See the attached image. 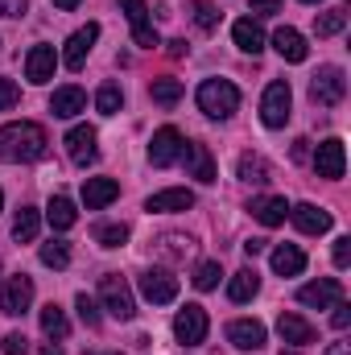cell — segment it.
<instances>
[{
    "label": "cell",
    "mask_w": 351,
    "mask_h": 355,
    "mask_svg": "<svg viewBox=\"0 0 351 355\" xmlns=\"http://www.w3.org/2000/svg\"><path fill=\"white\" fill-rule=\"evenodd\" d=\"M46 149H50V137H46V128L33 124V120L4 124V128H0V162H12V166L42 162Z\"/></svg>",
    "instance_id": "6da1fadb"
},
{
    "label": "cell",
    "mask_w": 351,
    "mask_h": 355,
    "mask_svg": "<svg viewBox=\"0 0 351 355\" xmlns=\"http://www.w3.org/2000/svg\"><path fill=\"white\" fill-rule=\"evenodd\" d=\"M240 107V87L232 79H207L198 87V112L211 116V120H228L232 112Z\"/></svg>",
    "instance_id": "7a4b0ae2"
},
{
    "label": "cell",
    "mask_w": 351,
    "mask_h": 355,
    "mask_svg": "<svg viewBox=\"0 0 351 355\" xmlns=\"http://www.w3.org/2000/svg\"><path fill=\"white\" fill-rule=\"evenodd\" d=\"M99 297H103V310H108L116 322H132L137 302H132V289H128V281H124L120 272L99 277Z\"/></svg>",
    "instance_id": "3957f363"
},
{
    "label": "cell",
    "mask_w": 351,
    "mask_h": 355,
    "mask_svg": "<svg viewBox=\"0 0 351 355\" xmlns=\"http://www.w3.org/2000/svg\"><path fill=\"white\" fill-rule=\"evenodd\" d=\"M343 95H348V75L339 67H323L310 79V99L318 107H335V103H343Z\"/></svg>",
    "instance_id": "277c9868"
},
{
    "label": "cell",
    "mask_w": 351,
    "mask_h": 355,
    "mask_svg": "<svg viewBox=\"0 0 351 355\" xmlns=\"http://www.w3.org/2000/svg\"><path fill=\"white\" fill-rule=\"evenodd\" d=\"M289 103H293V91L285 79H277V83H268L264 87V99H261V120L268 128H285V120H289Z\"/></svg>",
    "instance_id": "5b68a950"
},
{
    "label": "cell",
    "mask_w": 351,
    "mask_h": 355,
    "mask_svg": "<svg viewBox=\"0 0 351 355\" xmlns=\"http://www.w3.org/2000/svg\"><path fill=\"white\" fill-rule=\"evenodd\" d=\"M207 310L203 306H182L174 318V339L178 343H186V347H198L203 339H207Z\"/></svg>",
    "instance_id": "8992f818"
},
{
    "label": "cell",
    "mask_w": 351,
    "mask_h": 355,
    "mask_svg": "<svg viewBox=\"0 0 351 355\" xmlns=\"http://www.w3.org/2000/svg\"><path fill=\"white\" fill-rule=\"evenodd\" d=\"M29 302H33V277L17 272V277H8V281L0 285V310H4L8 318L25 314V310H29Z\"/></svg>",
    "instance_id": "52a82bcc"
},
{
    "label": "cell",
    "mask_w": 351,
    "mask_h": 355,
    "mask_svg": "<svg viewBox=\"0 0 351 355\" xmlns=\"http://www.w3.org/2000/svg\"><path fill=\"white\" fill-rule=\"evenodd\" d=\"M120 8H124V17H128V25H132V42H137L141 50L162 46L157 29L149 25V4H145V0H120Z\"/></svg>",
    "instance_id": "ba28073f"
},
{
    "label": "cell",
    "mask_w": 351,
    "mask_h": 355,
    "mask_svg": "<svg viewBox=\"0 0 351 355\" xmlns=\"http://www.w3.org/2000/svg\"><path fill=\"white\" fill-rule=\"evenodd\" d=\"M298 302H302V306H314V310H331L335 302H343V281H339V277L310 281V285L298 289Z\"/></svg>",
    "instance_id": "9c48e42d"
},
{
    "label": "cell",
    "mask_w": 351,
    "mask_h": 355,
    "mask_svg": "<svg viewBox=\"0 0 351 355\" xmlns=\"http://www.w3.org/2000/svg\"><path fill=\"white\" fill-rule=\"evenodd\" d=\"M182 132H178L174 124H166V128H157L153 132V141H149V162L157 166V170H166V166H174L178 157H182Z\"/></svg>",
    "instance_id": "30bf717a"
},
{
    "label": "cell",
    "mask_w": 351,
    "mask_h": 355,
    "mask_svg": "<svg viewBox=\"0 0 351 355\" xmlns=\"http://www.w3.org/2000/svg\"><path fill=\"white\" fill-rule=\"evenodd\" d=\"M67 153H71L75 166H91V162L99 157V132H95L91 124H75V128L67 132Z\"/></svg>",
    "instance_id": "8fae6325"
},
{
    "label": "cell",
    "mask_w": 351,
    "mask_h": 355,
    "mask_svg": "<svg viewBox=\"0 0 351 355\" xmlns=\"http://www.w3.org/2000/svg\"><path fill=\"white\" fill-rule=\"evenodd\" d=\"M95 37H99V25L87 21L83 29H75L71 37H67V50H62V62H67V71H83V62H87L91 46H95Z\"/></svg>",
    "instance_id": "7c38bea8"
},
{
    "label": "cell",
    "mask_w": 351,
    "mask_h": 355,
    "mask_svg": "<svg viewBox=\"0 0 351 355\" xmlns=\"http://www.w3.org/2000/svg\"><path fill=\"white\" fill-rule=\"evenodd\" d=\"M141 293H145L153 306H166V302L178 297V277L166 272V268H149V272H141Z\"/></svg>",
    "instance_id": "4fadbf2b"
},
{
    "label": "cell",
    "mask_w": 351,
    "mask_h": 355,
    "mask_svg": "<svg viewBox=\"0 0 351 355\" xmlns=\"http://www.w3.org/2000/svg\"><path fill=\"white\" fill-rule=\"evenodd\" d=\"M314 170H318V178H343V170H348V153H343V141L339 137H331V141H323L318 145V153H314Z\"/></svg>",
    "instance_id": "5bb4252c"
},
{
    "label": "cell",
    "mask_w": 351,
    "mask_h": 355,
    "mask_svg": "<svg viewBox=\"0 0 351 355\" xmlns=\"http://www.w3.org/2000/svg\"><path fill=\"white\" fill-rule=\"evenodd\" d=\"M54 67H58L54 46H33V50L25 54V79H29V83H50V79H54Z\"/></svg>",
    "instance_id": "9a60e30c"
},
{
    "label": "cell",
    "mask_w": 351,
    "mask_h": 355,
    "mask_svg": "<svg viewBox=\"0 0 351 355\" xmlns=\"http://www.w3.org/2000/svg\"><path fill=\"white\" fill-rule=\"evenodd\" d=\"M289 219H293L298 232H306V236H323V232H331V211H323V207H314V202H298V207H289Z\"/></svg>",
    "instance_id": "2e32d148"
},
{
    "label": "cell",
    "mask_w": 351,
    "mask_h": 355,
    "mask_svg": "<svg viewBox=\"0 0 351 355\" xmlns=\"http://www.w3.org/2000/svg\"><path fill=\"white\" fill-rule=\"evenodd\" d=\"M248 211H252V219L264 223V227H281L285 215H289V202H285L281 194H261V198L248 202Z\"/></svg>",
    "instance_id": "e0dca14e"
},
{
    "label": "cell",
    "mask_w": 351,
    "mask_h": 355,
    "mask_svg": "<svg viewBox=\"0 0 351 355\" xmlns=\"http://www.w3.org/2000/svg\"><path fill=\"white\" fill-rule=\"evenodd\" d=\"M120 198V182L116 178H87L83 182V202H87V211H103L108 202H116Z\"/></svg>",
    "instance_id": "ac0fdd59"
},
{
    "label": "cell",
    "mask_w": 351,
    "mask_h": 355,
    "mask_svg": "<svg viewBox=\"0 0 351 355\" xmlns=\"http://www.w3.org/2000/svg\"><path fill=\"white\" fill-rule=\"evenodd\" d=\"M194 207V194L190 190H162V194H149L145 198V211H153V215H174V211H190Z\"/></svg>",
    "instance_id": "d6986e66"
},
{
    "label": "cell",
    "mask_w": 351,
    "mask_h": 355,
    "mask_svg": "<svg viewBox=\"0 0 351 355\" xmlns=\"http://www.w3.org/2000/svg\"><path fill=\"white\" fill-rule=\"evenodd\" d=\"M228 339H232L240 352H261L264 347V327L257 318H236V322L228 327Z\"/></svg>",
    "instance_id": "ffe728a7"
},
{
    "label": "cell",
    "mask_w": 351,
    "mask_h": 355,
    "mask_svg": "<svg viewBox=\"0 0 351 355\" xmlns=\"http://www.w3.org/2000/svg\"><path fill=\"white\" fill-rule=\"evenodd\" d=\"M277 331H281V339L289 343V347H310L318 335H314V327L302 318V314H281L277 318Z\"/></svg>",
    "instance_id": "44dd1931"
},
{
    "label": "cell",
    "mask_w": 351,
    "mask_h": 355,
    "mask_svg": "<svg viewBox=\"0 0 351 355\" xmlns=\"http://www.w3.org/2000/svg\"><path fill=\"white\" fill-rule=\"evenodd\" d=\"M182 157H186L190 178H198V182H215V157H211V149H207V145L190 141V145H182Z\"/></svg>",
    "instance_id": "7402d4cb"
},
{
    "label": "cell",
    "mask_w": 351,
    "mask_h": 355,
    "mask_svg": "<svg viewBox=\"0 0 351 355\" xmlns=\"http://www.w3.org/2000/svg\"><path fill=\"white\" fill-rule=\"evenodd\" d=\"M232 37H236V46L244 50V54H261L264 50V29L257 25V17H240L236 25H232Z\"/></svg>",
    "instance_id": "603a6c76"
},
{
    "label": "cell",
    "mask_w": 351,
    "mask_h": 355,
    "mask_svg": "<svg viewBox=\"0 0 351 355\" xmlns=\"http://www.w3.org/2000/svg\"><path fill=\"white\" fill-rule=\"evenodd\" d=\"M273 46H277V54L285 58V62H306V54H310V46H306V37L298 33V29H277L273 33Z\"/></svg>",
    "instance_id": "cb8c5ba5"
},
{
    "label": "cell",
    "mask_w": 351,
    "mask_h": 355,
    "mask_svg": "<svg viewBox=\"0 0 351 355\" xmlns=\"http://www.w3.org/2000/svg\"><path fill=\"white\" fill-rule=\"evenodd\" d=\"M83 107H87V95H83V87H58L54 95H50V112H54V116H62V120L79 116Z\"/></svg>",
    "instance_id": "d4e9b609"
},
{
    "label": "cell",
    "mask_w": 351,
    "mask_h": 355,
    "mask_svg": "<svg viewBox=\"0 0 351 355\" xmlns=\"http://www.w3.org/2000/svg\"><path fill=\"white\" fill-rule=\"evenodd\" d=\"M306 268V252L298 244H277L273 248V272L277 277H298Z\"/></svg>",
    "instance_id": "484cf974"
},
{
    "label": "cell",
    "mask_w": 351,
    "mask_h": 355,
    "mask_svg": "<svg viewBox=\"0 0 351 355\" xmlns=\"http://www.w3.org/2000/svg\"><path fill=\"white\" fill-rule=\"evenodd\" d=\"M261 293V277H257V268H240L232 281H228V297L232 302H252Z\"/></svg>",
    "instance_id": "4316f807"
},
{
    "label": "cell",
    "mask_w": 351,
    "mask_h": 355,
    "mask_svg": "<svg viewBox=\"0 0 351 355\" xmlns=\"http://www.w3.org/2000/svg\"><path fill=\"white\" fill-rule=\"evenodd\" d=\"M46 219H50V227H54V232H67V227H75L79 211H75V202H71V198L54 194V198H50V207H46Z\"/></svg>",
    "instance_id": "83f0119b"
},
{
    "label": "cell",
    "mask_w": 351,
    "mask_h": 355,
    "mask_svg": "<svg viewBox=\"0 0 351 355\" xmlns=\"http://www.w3.org/2000/svg\"><path fill=\"white\" fill-rule=\"evenodd\" d=\"M37 227H42V215L33 207H21L17 219H12V240L17 244H29V240H37Z\"/></svg>",
    "instance_id": "f1b7e54d"
},
{
    "label": "cell",
    "mask_w": 351,
    "mask_h": 355,
    "mask_svg": "<svg viewBox=\"0 0 351 355\" xmlns=\"http://www.w3.org/2000/svg\"><path fill=\"white\" fill-rule=\"evenodd\" d=\"M42 331H46L50 339H67V335H71V322H67V310H62L58 302H50V306L42 310Z\"/></svg>",
    "instance_id": "f546056e"
},
{
    "label": "cell",
    "mask_w": 351,
    "mask_h": 355,
    "mask_svg": "<svg viewBox=\"0 0 351 355\" xmlns=\"http://www.w3.org/2000/svg\"><path fill=\"white\" fill-rule=\"evenodd\" d=\"M343 25H348V8L339 4V8H327V12L314 21V33H318V37H335Z\"/></svg>",
    "instance_id": "4dcf8cb0"
},
{
    "label": "cell",
    "mask_w": 351,
    "mask_h": 355,
    "mask_svg": "<svg viewBox=\"0 0 351 355\" xmlns=\"http://www.w3.org/2000/svg\"><path fill=\"white\" fill-rule=\"evenodd\" d=\"M95 107H99L103 116H116V112L124 107V91L116 87V83H103V87L95 91Z\"/></svg>",
    "instance_id": "1f68e13d"
},
{
    "label": "cell",
    "mask_w": 351,
    "mask_h": 355,
    "mask_svg": "<svg viewBox=\"0 0 351 355\" xmlns=\"http://www.w3.org/2000/svg\"><path fill=\"white\" fill-rule=\"evenodd\" d=\"M95 244L120 248V244H128V227H124V223H99V227H95Z\"/></svg>",
    "instance_id": "d6a6232c"
},
{
    "label": "cell",
    "mask_w": 351,
    "mask_h": 355,
    "mask_svg": "<svg viewBox=\"0 0 351 355\" xmlns=\"http://www.w3.org/2000/svg\"><path fill=\"white\" fill-rule=\"evenodd\" d=\"M240 178H244V182H257V186L268 182V162L257 157V153H244V157H240Z\"/></svg>",
    "instance_id": "836d02e7"
},
{
    "label": "cell",
    "mask_w": 351,
    "mask_h": 355,
    "mask_svg": "<svg viewBox=\"0 0 351 355\" xmlns=\"http://www.w3.org/2000/svg\"><path fill=\"white\" fill-rule=\"evenodd\" d=\"M149 95H153V103H162V107H174L178 99H182V83H178V79H157V83L149 87Z\"/></svg>",
    "instance_id": "e575fe53"
},
{
    "label": "cell",
    "mask_w": 351,
    "mask_h": 355,
    "mask_svg": "<svg viewBox=\"0 0 351 355\" xmlns=\"http://www.w3.org/2000/svg\"><path fill=\"white\" fill-rule=\"evenodd\" d=\"M42 265H46V268H67V265H71V248H67L62 240L42 244Z\"/></svg>",
    "instance_id": "d590c367"
},
{
    "label": "cell",
    "mask_w": 351,
    "mask_h": 355,
    "mask_svg": "<svg viewBox=\"0 0 351 355\" xmlns=\"http://www.w3.org/2000/svg\"><path fill=\"white\" fill-rule=\"evenodd\" d=\"M190 17H194V25H198V29H207V33L219 25V8H215L211 0H194V4H190Z\"/></svg>",
    "instance_id": "8d00e7d4"
},
{
    "label": "cell",
    "mask_w": 351,
    "mask_h": 355,
    "mask_svg": "<svg viewBox=\"0 0 351 355\" xmlns=\"http://www.w3.org/2000/svg\"><path fill=\"white\" fill-rule=\"evenodd\" d=\"M219 277H223V268H219V261H203V265L194 268V289H215L219 285Z\"/></svg>",
    "instance_id": "74e56055"
},
{
    "label": "cell",
    "mask_w": 351,
    "mask_h": 355,
    "mask_svg": "<svg viewBox=\"0 0 351 355\" xmlns=\"http://www.w3.org/2000/svg\"><path fill=\"white\" fill-rule=\"evenodd\" d=\"M75 306H79V318H83L91 331H95V327H99V306L91 302L87 293H79V297H75Z\"/></svg>",
    "instance_id": "f35d334b"
},
{
    "label": "cell",
    "mask_w": 351,
    "mask_h": 355,
    "mask_svg": "<svg viewBox=\"0 0 351 355\" xmlns=\"http://www.w3.org/2000/svg\"><path fill=\"white\" fill-rule=\"evenodd\" d=\"M0 347H4V355H25V352H29V339H25L21 331H12V335H4V343H0Z\"/></svg>",
    "instance_id": "ab89813d"
},
{
    "label": "cell",
    "mask_w": 351,
    "mask_h": 355,
    "mask_svg": "<svg viewBox=\"0 0 351 355\" xmlns=\"http://www.w3.org/2000/svg\"><path fill=\"white\" fill-rule=\"evenodd\" d=\"M331 257H335V265H339V268H348V265H351V236H339V240H335Z\"/></svg>",
    "instance_id": "60d3db41"
},
{
    "label": "cell",
    "mask_w": 351,
    "mask_h": 355,
    "mask_svg": "<svg viewBox=\"0 0 351 355\" xmlns=\"http://www.w3.org/2000/svg\"><path fill=\"white\" fill-rule=\"evenodd\" d=\"M248 12L252 17H273V12H281V0H248Z\"/></svg>",
    "instance_id": "b9f144b4"
},
{
    "label": "cell",
    "mask_w": 351,
    "mask_h": 355,
    "mask_svg": "<svg viewBox=\"0 0 351 355\" xmlns=\"http://www.w3.org/2000/svg\"><path fill=\"white\" fill-rule=\"evenodd\" d=\"M17 95H21V91H17L12 79H0V112H8V107L17 103Z\"/></svg>",
    "instance_id": "7bdbcfd3"
},
{
    "label": "cell",
    "mask_w": 351,
    "mask_h": 355,
    "mask_svg": "<svg viewBox=\"0 0 351 355\" xmlns=\"http://www.w3.org/2000/svg\"><path fill=\"white\" fill-rule=\"evenodd\" d=\"M331 310H335V314H331V322H335V331H348V322H351V306H348V302H335Z\"/></svg>",
    "instance_id": "ee69618b"
},
{
    "label": "cell",
    "mask_w": 351,
    "mask_h": 355,
    "mask_svg": "<svg viewBox=\"0 0 351 355\" xmlns=\"http://www.w3.org/2000/svg\"><path fill=\"white\" fill-rule=\"evenodd\" d=\"M29 8V0H0V17H21Z\"/></svg>",
    "instance_id": "f6af8a7d"
},
{
    "label": "cell",
    "mask_w": 351,
    "mask_h": 355,
    "mask_svg": "<svg viewBox=\"0 0 351 355\" xmlns=\"http://www.w3.org/2000/svg\"><path fill=\"white\" fill-rule=\"evenodd\" d=\"M289 157H293V162H306V157H310V141H306V137L293 141V153H289Z\"/></svg>",
    "instance_id": "bcb514c9"
},
{
    "label": "cell",
    "mask_w": 351,
    "mask_h": 355,
    "mask_svg": "<svg viewBox=\"0 0 351 355\" xmlns=\"http://www.w3.org/2000/svg\"><path fill=\"white\" fill-rule=\"evenodd\" d=\"M264 244H268V240H248V244H244V252H248V257H261Z\"/></svg>",
    "instance_id": "7dc6e473"
},
{
    "label": "cell",
    "mask_w": 351,
    "mask_h": 355,
    "mask_svg": "<svg viewBox=\"0 0 351 355\" xmlns=\"http://www.w3.org/2000/svg\"><path fill=\"white\" fill-rule=\"evenodd\" d=\"M182 54H186V42L174 37V42H170V58H182Z\"/></svg>",
    "instance_id": "c3c4849f"
},
{
    "label": "cell",
    "mask_w": 351,
    "mask_h": 355,
    "mask_svg": "<svg viewBox=\"0 0 351 355\" xmlns=\"http://www.w3.org/2000/svg\"><path fill=\"white\" fill-rule=\"evenodd\" d=\"M79 4H83V0H54V8H67V12H71V8H79Z\"/></svg>",
    "instance_id": "681fc988"
},
{
    "label": "cell",
    "mask_w": 351,
    "mask_h": 355,
    "mask_svg": "<svg viewBox=\"0 0 351 355\" xmlns=\"http://www.w3.org/2000/svg\"><path fill=\"white\" fill-rule=\"evenodd\" d=\"M327 355H351V352H348V343H335V347H331Z\"/></svg>",
    "instance_id": "f907efd6"
},
{
    "label": "cell",
    "mask_w": 351,
    "mask_h": 355,
    "mask_svg": "<svg viewBox=\"0 0 351 355\" xmlns=\"http://www.w3.org/2000/svg\"><path fill=\"white\" fill-rule=\"evenodd\" d=\"M42 355H62V352H58V343H46V347H42Z\"/></svg>",
    "instance_id": "816d5d0a"
},
{
    "label": "cell",
    "mask_w": 351,
    "mask_h": 355,
    "mask_svg": "<svg viewBox=\"0 0 351 355\" xmlns=\"http://www.w3.org/2000/svg\"><path fill=\"white\" fill-rule=\"evenodd\" d=\"M91 355H120V352H91Z\"/></svg>",
    "instance_id": "f5cc1de1"
},
{
    "label": "cell",
    "mask_w": 351,
    "mask_h": 355,
    "mask_svg": "<svg viewBox=\"0 0 351 355\" xmlns=\"http://www.w3.org/2000/svg\"><path fill=\"white\" fill-rule=\"evenodd\" d=\"M0 211H4V190H0Z\"/></svg>",
    "instance_id": "db71d44e"
},
{
    "label": "cell",
    "mask_w": 351,
    "mask_h": 355,
    "mask_svg": "<svg viewBox=\"0 0 351 355\" xmlns=\"http://www.w3.org/2000/svg\"><path fill=\"white\" fill-rule=\"evenodd\" d=\"M302 4H318V0H302Z\"/></svg>",
    "instance_id": "11a10c76"
},
{
    "label": "cell",
    "mask_w": 351,
    "mask_h": 355,
    "mask_svg": "<svg viewBox=\"0 0 351 355\" xmlns=\"http://www.w3.org/2000/svg\"><path fill=\"white\" fill-rule=\"evenodd\" d=\"M281 355H293V352H281Z\"/></svg>",
    "instance_id": "9f6ffc18"
}]
</instances>
